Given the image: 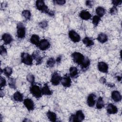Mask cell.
<instances>
[{
  "label": "cell",
  "instance_id": "cell-9",
  "mask_svg": "<svg viewBox=\"0 0 122 122\" xmlns=\"http://www.w3.org/2000/svg\"><path fill=\"white\" fill-rule=\"evenodd\" d=\"M61 77L56 72H54L51 78V82L54 85H58L61 82Z\"/></svg>",
  "mask_w": 122,
  "mask_h": 122
},
{
  "label": "cell",
  "instance_id": "cell-17",
  "mask_svg": "<svg viewBox=\"0 0 122 122\" xmlns=\"http://www.w3.org/2000/svg\"><path fill=\"white\" fill-rule=\"evenodd\" d=\"M107 112L109 114H115L117 112L118 109L116 106L110 103L107 106Z\"/></svg>",
  "mask_w": 122,
  "mask_h": 122
},
{
  "label": "cell",
  "instance_id": "cell-22",
  "mask_svg": "<svg viewBox=\"0 0 122 122\" xmlns=\"http://www.w3.org/2000/svg\"><path fill=\"white\" fill-rule=\"evenodd\" d=\"M30 41L33 44L38 46L39 43V42H40L39 36L36 34H33L30 37Z\"/></svg>",
  "mask_w": 122,
  "mask_h": 122
},
{
  "label": "cell",
  "instance_id": "cell-32",
  "mask_svg": "<svg viewBox=\"0 0 122 122\" xmlns=\"http://www.w3.org/2000/svg\"><path fill=\"white\" fill-rule=\"evenodd\" d=\"M100 20V17L97 15H95L92 18V23L95 26H97L99 24Z\"/></svg>",
  "mask_w": 122,
  "mask_h": 122
},
{
  "label": "cell",
  "instance_id": "cell-34",
  "mask_svg": "<svg viewBox=\"0 0 122 122\" xmlns=\"http://www.w3.org/2000/svg\"><path fill=\"white\" fill-rule=\"evenodd\" d=\"M27 81L30 82V83H33L34 81V80H35V78H34V76L31 74H28L27 76Z\"/></svg>",
  "mask_w": 122,
  "mask_h": 122
},
{
  "label": "cell",
  "instance_id": "cell-40",
  "mask_svg": "<svg viewBox=\"0 0 122 122\" xmlns=\"http://www.w3.org/2000/svg\"><path fill=\"white\" fill-rule=\"evenodd\" d=\"M93 4V3L92 1L87 0V1H86V6L89 7H90V8L92 7Z\"/></svg>",
  "mask_w": 122,
  "mask_h": 122
},
{
  "label": "cell",
  "instance_id": "cell-31",
  "mask_svg": "<svg viewBox=\"0 0 122 122\" xmlns=\"http://www.w3.org/2000/svg\"><path fill=\"white\" fill-rule=\"evenodd\" d=\"M55 63V61L53 58H49L47 61V65L49 67H52Z\"/></svg>",
  "mask_w": 122,
  "mask_h": 122
},
{
  "label": "cell",
  "instance_id": "cell-15",
  "mask_svg": "<svg viewBox=\"0 0 122 122\" xmlns=\"http://www.w3.org/2000/svg\"><path fill=\"white\" fill-rule=\"evenodd\" d=\"M79 16L81 19L84 20H88L91 18V14L90 13L85 10H83L81 11L79 14Z\"/></svg>",
  "mask_w": 122,
  "mask_h": 122
},
{
  "label": "cell",
  "instance_id": "cell-21",
  "mask_svg": "<svg viewBox=\"0 0 122 122\" xmlns=\"http://www.w3.org/2000/svg\"><path fill=\"white\" fill-rule=\"evenodd\" d=\"M97 40L101 43H104L107 41L108 37L105 34L101 33L98 35Z\"/></svg>",
  "mask_w": 122,
  "mask_h": 122
},
{
  "label": "cell",
  "instance_id": "cell-4",
  "mask_svg": "<svg viewBox=\"0 0 122 122\" xmlns=\"http://www.w3.org/2000/svg\"><path fill=\"white\" fill-rule=\"evenodd\" d=\"M71 57L73 61L80 65H81L85 59V57L81 53L78 52H73L71 54Z\"/></svg>",
  "mask_w": 122,
  "mask_h": 122
},
{
  "label": "cell",
  "instance_id": "cell-1",
  "mask_svg": "<svg viewBox=\"0 0 122 122\" xmlns=\"http://www.w3.org/2000/svg\"><path fill=\"white\" fill-rule=\"evenodd\" d=\"M84 113L81 110H79L76 112L75 114H73L71 115L69 121L70 122H80L82 121L84 119Z\"/></svg>",
  "mask_w": 122,
  "mask_h": 122
},
{
  "label": "cell",
  "instance_id": "cell-30",
  "mask_svg": "<svg viewBox=\"0 0 122 122\" xmlns=\"http://www.w3.org/2000/svg\"><path fill=\"white\" fill-rule=\"evenodd\" d=\"M22 14L23 16L26 20H30L31 17V13L29 10H24L22 12Z\"/></svg>",
  "mask_w": 122,
  "mask_h": 122
},
{
  "label": "cell",
  "instance_id": "cell-18",
  "mask_svg": "<svg viewBox=\"0 0 122 122\" xmlns=\"http://www.w3.org/2000/svg\"><path fill=\"white\" fill-rule=\"evenodd\" d=\"M112 98L115 102H118L122 99V96L120 92L117 91H114L112 93Z\"/></svg>",
  "mask_w": 122,
  "mask_h": 122
},
{
  "label": "cell",
  "instance_id": "cell-3",
  "mask_svg": "<svg viewBox=\"0 0 122 122\" xmlns=\"http://www.w3.org/2000/svg\"><path fill=\"white\" fill-rule=\"evenodd\" d=\"M36 8L41 12L49 14L50 10H48V7L45 4V3L43 0H37L36 2Z\"/></svg>",
  "mask_w": 122,
  "mask_h": 122
},
{
  "label": "cell",
  "instance_id": "cell-37",
  "mask_svg": "<svg viewBox=\"0 0 122 122\" xmlns=\"http://www.w3.org/2000/svg\"><path fill=\"white\" fill-rule=\"evenodd\" d=\"M6 81L5 79L1 76L0 77V86L1 89L2 87H4L6 85Z\"/></svg>",
  "mask_w": 122,
  "mask_h": 122
},
{
  "label": "cell",
  "instance_id": "cell-41",
  "mask_svg": "<svg viewBox=\"0 0 122 122\" xmlns=\"http://www.w3.org/2000/svg\"><path fill=\"white\" fill-rule=\"evenodd\" d=\"M55 2L56 3V4L61 5L64 4L65 3L66 1L63 0H57L55 1Z\"/></svg>",
  "mask_w": 122,
  "mask_h": 122
},
{
  "label": "cell",
  "instance_id": "cell-12",
  "mask_svg": "<svg viewBox=\"0 0 122 122\" xmlns=\"http://www.w3.org/2000/svg\"><path fill=\"white\" fill-rule=\"evenodd\" d=\"M96 95L93 93H91L89 95L87 100V103L89 106L93 107L96 102Z\"/></svg>",
  "mask_w": 122,
  "mask_h": 122
},
{
  "label": "cell",
  "instance_id": "cell-28",
  "mask_svg": "<svg viewBox=\"0 0 122 122\" xmlns=\"http://www.w3.org/2000/svg\"><path fill=\"white\" fill-rule=\"evenodd\" d=\"M104 106V103L103 100L101 97H100L98 99V100L96 103V108L98 109H101L102 108H103Z\"/></svg>",
  "mask_w": 122,
  "mask_h": 122
},
{
  "label": "cell",
  "instance_id": "cell-42",
  "mask_svg": "<svg viewBox=\"0 0 122 122\" xmlns=\"http://www.w3.org/2000/svg\"><path fill=\"white\" fill-rule=\"evenodd\" d=\"M61 56H59V57H57V59H56V61H57V62L58 63H59L61 62Z\"/></svg>",
  "mask_w": 122,
  "mask_h": 122
},
{
  "label": "cell",
  "instance_id": "cell-26",
  "mask_svg": "<svg viewBox=\"0 0 122 122\" xmlns=\"http://www.w3.org/2000/svg\"><path fill=\"white\" fill-rule=\"evenodd\" d=\"M90 64V61L89 59V58L88 57H85V59L83 60L82 63L81 64V69L82 70H84V69H87V68H88V67L89 66Z\"/></svg>",
  "mask_w": 122,
  "mask_h": 122
},
{
  "label": "cell",
  "instance_id": "cell-23",
  "mask_svg": "<svg viewBox=\"0 0 122 122\" xmlns=\"http://www.w3.org/2000/svg\"><path fill=\"white\" fill-rule=\"evenodd\" d=\"M82 42L87 47H90L94 44V42L93 40L88 37H85L83 39Z\"/></svg>",
  "mask_w": 122,
  "mask_h": 122
},
{
  "label": "cell",
  "instance_id": "cell-29",
  "mask_svg": "<svg viewBox=\"0 0 122 122\" xmlns=\"http://www.w3.org/2000/svg\"><path fill=\"white\" fill-rule=\"evenodd\" d=\"M3 72L6 76H7V77H10L12 72V68L9 67H6L3 70Z\"/></svg>",
  "mask_w": 122,
  "mask_h": 122
},
{
  "label": "cell",
  "instance_id": "cell-11",
  "mask_svg": "<svg viewBox=\"0 0 122 122\" xmlns=\"http://www.w3.org/2000/svg\"><path fill=\"white\" fill-rule=\"evenodd\" d=\"M61 84L65 87H69L71 85V79L68 75H65L61 77Z\"/></svg>",
  "mask_w": 122,
  "mask_h": 122
},
{
  "label": "cell",
  "instance_id": "cell-10",
  "mask_svg": "<svg viewBox=\"0 0 122 122\" xmlns=\"http://www.w3.org/2000/svg\"><path fill=\"white\" fill-rule=\"evenodd\" d=\"M23 103L26 108L29 111H32L34 108V104L32 100L30 98L24 99Z\"/></svg>",
  "mask_w": 122,
  "mask_h": 122
},
{
  "label": "cell",
  "instance_id": "cell-39",
  "mask_svg": "<svg viewBox=\"0 0 122 122\" xmlns=\"http://www.w3.org/2000/svg\"><path fill=\"white\" fill-rule=\"evenodd\" d=\"M122 2V0H112V3L114 5V6L115 7L121 4Z\"/></svg>",
  "mask_w": 122,
  "mask_h": 122
},
{
  "label": "cell",
  "instance_id": "cell-14",
  "mask_svg": "<svg viewBox=\"0 0 122 122\" xmlns=\"http://www.w3.org/2000/svg\"><path fill=\"white\" fill-rule=\"evenodd\" d=\"M32 58L36 61V64L39 65L41 63L42 61V58L40 55L39 52L38 51H35L33 52L32 55Z\"/></svg>",
  "mask_w": 122,
  "mask_h": 122
},
{
  "label": "cell",
  "instance_id": "cell-43",
  "mask_svg": "<svg viewBox=\"0 0 122 122\" xmlns=\"http://www.w3.org/2000/svg\"><path fill=\"white\" fill-rule=\"evenodd\" d=\"M100 81H101L102 83H104L106 82L105 79L104 78H103V77H102V78L100 79Z\"/></svg>",
  "mask_w": 122,
  "mask_h": 122
},
{
  "label": "cell",
  "instance_id": "cell-44",
  "mask_svg": "<svg viewBox=\"0 0 122 122\" xmlns=\"http://www.w3.org/2000/svg\"><path fill=\"white\" fill-rule=\"evenodd\" d=\"M4 96V93H2V91H1V90H0V97H2V96Z\"/></svg>",
  "mask_w": 122,
  "mask_h": 122
},
{
  "label": "cell",
  "instance_id": "cell-16",
  "mask_svg": "<svg viewBox=\"0 0 122 122\" xmlns=\"http://www.w3.org/2000/svg\"><path fill=\"white\" fill-rule=\"evenodd\" d=\"M2 40L5 44H9L12 41V37L9 33H4L2 36Z\"/></svg>",
  "mask_w": 122,
  "mask_h": 122
},
{
  "label": "cell",
  "instance_id": "cell-33",
  "mask_svg": "<svg viewBox=\"0 0 122 122\" xmlns=\"http://www.w3.org/2000/svg\"><path fill=\"white\" fill-rule=\"evenodd\" d=\"M8 83L10 87L11 88H16V81L13 78H10L8 80Z\"/></svg>",
  "mask_w": 122,
  "mask_h": 122
},
{
  "label": "cell",
  "instance_id": "cell-27",
  "mask_svg": "<svg viewBox=\"0 0 122 122\" xmlns=\"http://www.w3.org/2000/svg\"><path fill=\"white\" fill-rule=\"evenodd\" d=\"M96 12L98 15L97 16H98L100 17H101L104 15L105 12V10L103 7H98L96 9Z\"/></svg>",
  "mask_w": 122,
  "mask_h": 122
},
{
  "label": "cell",
  "instance_id": "cell-19",
  "mask_svg": "<svg viewBox=\"0 0 122 122\" xmlns=\"http://www.w3.org/2000/svg\"><path fill=\"white\" fill-rule=\"evenodd\" d=\"M41 92L42 94L46 95H51L52 94L51 91L49 89V87L47 83L45 84L44 86L41 89Z\"/></svg>",
  "mask_w": 122,
  "mask_h": 122
},
{
  "label": "cell",
  "instance_id": "cell-36",
  "mask_svg": "<svg viewBox=\"0 0 122 122\" xmlns=\"http://www.w3.org/2000/svg\"><path fill=\"white\" fill-rule=\"evenodd\" d=\"M0 54L2 56H4L7 54V50L5 49V48L2 45H1L0 47Z\"/></svg>",
  "mask_w": 122,
  "mask_h": 122
},
{
  "label": "cell",
  "instance_id": "cell-5",
  "mask_svg": "<svg viewBox=\"0 0 122 122\" xmlns=\"http://www.w3.org/2000/svg\"><path fill=\"white\" fill-rule=\"evenodd\" d=\"M21 61L26 65H31L32 64V57L29 53L22 52L21 54Z\"/></svg>",
  "mask_w": 122,
  "mask_h": 122
},
{
  "label": "cell",
  "instance_id": "cell-24",
  "mask_svg": "<svg viewBox=\"0 0 122 122\" xmlns=\"http://www.w3.org/2000/svg\"><path fill=\"white\" fill-rule=\"evenodd\" d=\"M23 95L18 91L15 92L13 95V99L16 101L22 102L23 101Z\"/></svg>",
  "mask_w": 122,
  "mask_h": 122
},
{
  "label": "cell",
  "instance_id": "cell-20",
  "mask_svg": "<svg viewBox=\"0 0 122 122\" xmlns=\"http://www.w3.org/2000/svg\"><path fill=\"white\" fill-rule=\"evenodd\" d=\"M70 75L72 78H76L78 76V72L77 68L71 67L70 69Z\"/></svg>",
  "mask_w": 122,
  "mask_h": 122
},
{
  "label": "cell",
  "instance_id": "cell-8",
  "mask_svg": "<svg viewBox=\"0 0 122 122\" xmlns=\"http://www.w3.org/2000/svg\"><path fill=\"white\" fill-rule=\"evenodd\" d=\"M38 46L40 50L42 51H45L50 47V43L47 40L42 39L40 41Z\"/></svg>",
  "mask_w": 122,
  "mask_h": 122
},
{
  "label": "cell",
  "instance_id": "cell-6",
  "mask_svg": "<svg viewBox=\"0 0 122 122\" xmlns=\"http://www.w3.org/2000/svg\"><path fill=\"white\" fill-rule=\"evenodd\" d=\"M25 28L22 23H19L17 25V37L20 39H23L25 36Z\"/></svg>",
  "mask_w": 122,
  "mask_h": 122
},
{
  "label": "cell",
  "instance_id": "cell-7",
  "mask_svg": "<svg viewBox=\"0 0 122 122\" xmlns=\"http://www.w3.org/2000/svg\"><path fill=\"white\" fill-rule=\"evenodd\" d=\"M69 37L70 39L74 42H78L81 40V37L74 30H71L69 32Z\"/></svg>",
  "mask_w": 122,
  "mask_h": 122
},
{
  "label": "cell",
  "instance_id": "cell-13",
  "mask_svg": "<svg viewBox=\"0 0 122 122\" xmlns=\"http://www.w3.org/2000/svg\"><path fill=\"white\" fill-rule=\"evenodd\" d=\"M98 68L99 71L103 73H107L108 70V66L105 62L101 61L98 64Z\"/></svg>",
  "mask_w": 122,
  "mask_h": 122
},
{
  "label": "cell",
  "instance_id": "cell-2",
  "mask_svg": "<svg viewBox=\"0 0 122 122\" xmlns=\"http://www.w3.org/2000/svg\"><path fill=\"white\" fill-rule=\"evenodd\" d=\"M30 93L32 95L36 98H39L42 96L41 90L40 87L36 85H32L30 89Z\"/></svg>",
  "mask_w": 122,
  "mask_h": 122
},
{
  "label": "cell",
  "instance_id": "cell-38",
  "mask_svg": "<svg viewBox=\"0 0 122 122\" xmlns=\"http://www.w3.org/2000/svg\"><path fill=\"white\" fill-rule=\"evenodd\" d=\"M117 12V9L116 7L114 6L110 10V13L112 15L115 14Z\"/></svg>",
  "mask_w": 122,
  "mask_h": 122
},
{
  "label": "cell",
  "instance_id": "cell-35",
  "mask_svg": "<svg viewBox=\"0 0 122 122\" xmlns=\"http://www.w3.org/2000/svg\"><path fill=\"white\" fill-rule=\"evenodd\" d=\"M39 25V26L42 29H44V28H46L47 27V26H48V22H47V21H45V20L42 21L40 22Z\"/></svg>",
  "mask_w": 122,
  "mask_h": 122
},
{
  "label": "cell",
  "instance_id": "cell-25",
  "mask_svg": "<svg viewBox=\"0 0 122 122\" xmlns=\"http://www.w3.org/2000/svg\"><path fill=\"white\" fill-rule=\"evenodd\" d=\"M47 116L49 120L51 122H56L57 119V116L56 114L52 112L48 111L47 113Z\"/></svg>",
  "mask_w": 122,
  "mask_h": 122
}]
</instances>
